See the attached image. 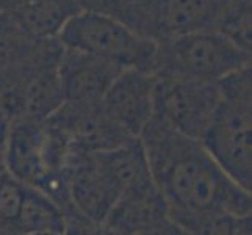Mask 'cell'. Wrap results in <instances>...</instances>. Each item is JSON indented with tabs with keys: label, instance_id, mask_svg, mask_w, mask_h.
I'll return each instance as SVG.
<instances>
[{
	"label": "cell",
	"instance_id": "ba28073f",
	"mask_svg": "<svg viewBox=\"0 0 252 235\" xmlns=\"http://www.w3.org/2000/svg\"><path fill=\"white\" fill-rule=\"evenodd\" d=\"M154 77V113L177 132L201 140L220 105V82L202 83L169 75Z\"/></svg>",
	"mask_w": 252,
	"mask_h": 235
},
{
	"label": "cell",
	"instance_id": "6da1fadb",
	"mask_svg": "<svg viewBox=\"0 0 252 235\" xmlns=\"http://www.w3.org/2000/svg\"><path fill=\"white\" fill-rule=\"evenodd\" d=\"M138 138L172 221L210 212L252 213L251 191L227 176L201 140L177 132L155 113Z\"/></svg>",
	"mask_w": 252,
	"mask_h": 235
},
{
	"label": "cell",
	"instance_id": "ac0fdd59",
	"mask_svg": "<svg viewBox=\"0 0 252 235\" xmlns=\"http://www.w3.org/2000/svg\"><path fill=\"white\" fill-rule=\"evenodd\" d=\"M36 41L6 14L0 13V72L29 58Z\"/></svg>",
	"mask_w": 252,
	"mask_h": 235
},
{
	"label": "cell",
	"instance_id": "8992f818",
	"mask_svg": "<svg viewBox=\"0 0 252 235\" xmlns=\"http://www.w3.org/2000/svg\"><path fill=\"white\" fill-rule=\"evenodd\" d=\"M252 52L238 47L216 30L193 32L157 44L154 75L216 83L251 66Z\"/></svg>",
	"mask_w": 252,
	"mask_h": 235
},
{
	"label": "cell",
	"instance_id": "e0dca14e",
	"mask_svg": "<svg viewBox=\"0 0 252 235\" xmlns=\"http://www.w3.org/2000/svg\"><path fill=\"white\" fill-rule=\"evenodd\" d=\"M251 21L252 0H227L215 30L235 42L238 47L252 52Z\"/></svg>",
	"mask_w": 252,
	"mask_h": 235
},
{
	"label": "cell",
	"instance_id": "2e32d148",
	"mask_svg": "<svg viewBox=\"0 0 252 235\" xmlns=\"http://www.w3.org/2000/svg\"><path fill=\"white\" fill-rule=\"evenodd\" d=\"M174 224L182 234L196 235H248L252 231V213L251 215H233V213H197L179 216Z\"/></svg>",
	"mask_w": 252,
	"mask_h": 235
},
{
	"label": "cell",
	"instance_id": "5bb4252c",
	"mask_svg": "<svg viewBox=\"0 0 252 235\" xmlns=\"http://www.w3.org/2000/svg\"><path fill=\"white\" fill-rule=\"evenodd\" d=\"M82 10L80 0H0V13L34 39L57 38L64 24Z\"/></svg>",
	"mask_w": 252,
	"mask_h": 235
},
{
	"label": "cell",
	"instance_id": "7a4b0ae2",
	"mask_svg": "<svg viewBox=\"0 0 252 235\" xmlns=\"http://www.w3.org/2000/svg\"><path fill=\"white\" fill-rule=\"evenodd\" d=\"M72 152L67 136L52 121L13 119L3 167L24 185L46 193L67 218L77 212L67 188V167Z\"/></svg>",
	"mask_w": 252,
	"mask_h": 235
},
{
	"label": "cell",
	"instance_id": "277c9868",
	"mask_svg": "<svg viewBox=\"0 0 252 235\" xmlns=\"http://www.w3.org/2000/svg\"><path fill=\"white\" fill-rule=\"evenodd\" d=\"M225 2L227 0H80L85 10L107 14L155 44L187 33L215 30Z\"/></svg>",
	"mask_w": 252,
	"mask_h": 235
},
{
	"label": "cell",
	"instance_id": "7c38bea8",
	"mask_svg": "<svg viewBox=\"0 0 252 235\" xmlns=\"http://www.w3.org/2000/svg\"><path fill=\"white\" fill-rule=\"evenodd\" d=\"M154 74L135 67H126L110 85L100 103L119 127L138 138L154 116Z\"/></svg>",
	"mask_w": 252,
	"mask_h": 235
},
{
	"label": "cell",
	"instance_id": "d6986e66",
	"mask_svg": "<svg viewBox=\"0 0 252 235\" xmlns=\"http://www.w3.org/2000/svg\"><path fill=\"white\" fill-rule=\"evenodd\" d=\"M25 185L10 172L0 168V234H14Z\"/></svg>",
	"mask_w": 252,
	"mask_h": 235
},
{
	"label": "cell",
	"instance_id": "44dd1931",
	"mask_svg": "<svg viewBox=\"0 0 252 235\" xmlns=\"http://www.w3.org/2000/svg\"><path fill=\"white\" fill-rule=\"evenodd\" d=\"M0 168H3V167H0Z\"/></svg>",
	"mask_w": 252,
	"mask_h": 235
},
{
	"label": "cell",
	"instance_id": "5b68a950",
	"mask_svg": "<svg viewBox=\"0 0 252 235\" xmlns=\"http://www.w3.org/2000/svg\"><path fill=\"white\" fill-rule=\"evenodd\" d=\"M63 52L58 36L38 39L29 58L0 72V107L11 119H47L64 102L58 74Z\"/></svg>",
	"mask_w": 252,
	"mask_h": 235
},
{
	"label": "cell",
	"instance_id": "52a82bcc",
	"mask_svg": "<svg viewBox=\"0 0 252 235\" xmlns=\"http://www.w3.org/2000/svg\"><path fill=\"white\" fill-rule=\"evenodd\" d=\"M58 39L67 49L86 52L123 67L151 74L154 71L157 44L107 14L83 8L64 24Z\"/></svg>",
	"mask_w": 252,
	"mask_h": 235
},
{
	"label": "cell",
	"instance_id": "9c48e42d",
	"mask_svg": "<svg viewBox=\"0 0 252 235\" xmlns=\"http://www.w3.org/2000/svg\"><path fill=\"white\" fill-rule=\"evenodd\" d=\"M102 234H182L171 220L169 205L154 180L124 190L102 224Z\"/></svg>",
	"mask_w": 252,
	"mask_h": 235
},
{
	"label": "cell",
	"instance_id": "3957f363",
	"mask_svg": "<svg viewBox=\"0 0 252 235\" xmlns=\"http://www.w3.org/2000/svg\"><path fill=\"white\" fill-rule=\"evenodd\" d=\"M221 101L201 143L238 185L252 191V67L220 80Z\"/></svg>",
	"mask_w": 252,
	"mask_h": 235
},
{
	"label": "cell",
	"instance_id": "9a60e30c",
	"mask_svg": "<svg viewBox=\"0 0 252 235\" xmlns=\"http://www.w3.org/2000/svg\"><path fill=\"white\" fill-rule=\"evenodd\" d=\"M14 234L60 235L66 234V220L62 208L41 190L25 185L24 199L16 220Z\"/></svg>",
	"mask_w": 252,
	"mask_h": 235
},
{
	"label": "cell",
	"instance_id": "4fadbf2b",
	"mask_svg": "<svg viewBox=\"0 0 252 235\" xmlns=\"http://www.w3.org/2000/svg\"><path fill=\"white\" fill-rule=\"evenodd\" d=\"M123 66L82 50L64 47L58 66L64 101L100 102Z\"/></svg>",
	"mask_w": 252,
	"mask_h": 235
},
{
	"label": "cell",
	"instance_id": "30bf717a",
	"mask_svg": "<svg viewBox=\"0 0 252 235\" xmlns=\"http://www.w3.org/2000/svg\"><path fill=\"white\" fill-rule=\"evenodd\" d=\"M47 119L63 130L79 152L108 151L135 140L107 115L100 102L64 101Z\"/></svg>",
	"mask_w": 252,
	"mask_h": 235
},
{
	"label": "cell",
	"instance_id": "8fae6325",
	"mask_svg": "<svg viewBox=\"0 0 252 235\" xmlns=\"http://www.w3.org/2000/svg\"><path fill=\"white\" fill-rule=\"evenodd\" d=\"M67 188L77 212L97 226L102 234V224L118 201L121 190L94 152H72L67 167Z\"/></svg>",
	"mask_w": 252,
	"mask_h": 235
},
{
	"label": "cell",
	"instance_id": "ffe728a7",
	"mask_svg": "<svg viewBox=\"0 0 252 235\" xmlns=\"http://www.w3.org/2000/svg\"><path fill=\"white\" fill-rule=\"evenodd\" d=\"M11 123H13L11 116L0 107V167H3V159H5V151H6V143H8V135H10Z\"/></svg>",
	"mask_w": 252,
	"mask_h": 235
}]
</instances>
